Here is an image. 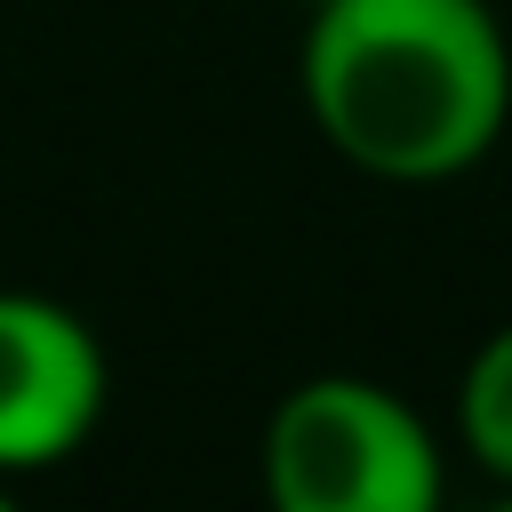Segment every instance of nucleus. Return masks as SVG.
<instances>
[{"label":"nucleus","instance_id":"1","mask_svg":"<svg viewBox=\"0 0 512 512\" xmlns=\"http://www.w3.org/2000/svg\"><path fill=\"white\" fill-rule=\"evenodd\" d=\"M304 112L376 184H448L512 120V48L488 0L304 8Z\"/></svg>","mask_w":512,"mask_h":512},{"label":"nucleus","instance_id":"2","mask_svg":"<svg viewBox=\"0 0 512 512\" xmlns=\"http://www.w3.org/2000/svg\"><path fill=\"white\" fill-rule=\"evenodd\" d=\"M256 472L280 512H432L448 496L432 424L376 376H304L264 416Z\"/></svg>","mask_w":512,"mask_h":512},{"label":"nucleus","instance_id":"3","mask_svg":"<svg viewBox=\"0 0 512 512\" xmlns=\"http://www.w3.org/2000/svg\"><path fill=\"white\" fill-rule=\"evenodd\" d=\"M112 400L96 328L32 288H0V488L72 464Z\"/></svg>","mask_w":512,"mask_h":512},{"label":"nucleus","instance_id":"4","mask_svg":"<svg viewBox=\"0 0 512 512\" xmlns=\"http://www.w3.org/2000/svg\"><path fill=\"white\" fill-rule=\"evenodd\" d=\"M456 448L496 488H512V320L480 336V352L456 376Z\"/></svg>","mask_w":512,"mask_h":512},{"label":"nucleus","instance_id":"5","mask_svg":"<svg viewBox=\"0 0 512 512\" xmlns=\"http://www.w3.org/2000/svg\"><path fill=\"white\" fill-rule=\"evenodd\" d=\"M304 8H320V0H304Z\"/></svg>","mask_w":512,"mask_h":512}]
</instances>
